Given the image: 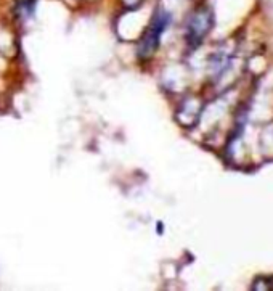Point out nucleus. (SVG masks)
<instances>
[{"instance_id": "f257e3e1", "label": "nucleus", "mask_w": 273, "mask_h": 291, "mask_svg": "<svg viewBox=\"0 0 273 291\" xmlns=\"http://www.w3.org/2000/svg\"><path fill=\"white\" fill-rule=\"evenodd\" d=\"M170 21V16L167 13H159L158 16H154V20L151 23V26L148 28L146 34L142 39V44H140L138 53L142 58H148L154 53V50L159 45V39L162 31L167 26V23Z\"/></svg>"}]
</instances>
